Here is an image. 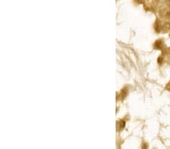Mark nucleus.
<instances>
[{
    "label": "nucleus",
    "instance_id": "3",
    "mask_svg": "<svg viewBox=\"0 0 170 149\" xmlns=\"http://www.w3.org/2000/svg\"><path fill=\"white\" fill-rule=\"evenodd\" d=\"M137 1L139 2H142L143 1V0H137Z\"/></svg>",
    "mask_w": 170,
    "mask_h": 149
},
{
    "label": "nucleus",
    "instance_id": "1",
    "mask_svg": "<svg viewBox=\"0 0 170 149\" xmlns=\"http://www.w3.org/2000/svg\"><path fill=\"white\" fill-rule=\"evenodd\" d=\"M162 44H163L162 41L159 40V41H157V42L154 44V48H157V49H161V48H162Z\"/></svg>",
    "mask_w": 170,
    "mask_h": 149
},
{
    "label": "nucleus",
    "instance_id": "2",
    "mask_svg": "<svg viewBox=\"0 0 170 149\" xmlns=\"http://www.w3.org/2000/svg\"><path fill=\"white\" fill-rule=\"evenodd\" d=\"M166 89L168 90V91H170V81L168 83L167 85H166Z\"/></svg>",
    "mask_w": 170,
    "mask_h": 149
}]
</instances>
